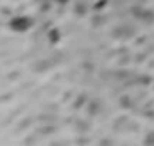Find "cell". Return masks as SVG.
Returning <instances> with one entry per match:
<instances>
[{
    "mask_svg": "<svg viewBox=\"0 0 154 146\" xmlns=\"http://www.w3.org/2000/svg\"><path fill=\"white\" fill-rule=\"evenodd\" d=\"M57 5H66V4H70V0H54Z\"/></svg>",
    "mask_w": 154,
    "mask_h": 146,
    "instance_id": "obj_3",
    "label": "cell"
},
{
    "mask_svg": "<svg viewBox=\"0 0 154 146\" xmlns=\"http://www.w3.org/2000/svg\"><path fill=\"white\" fill-rule=\"evenodd\" d=\"M61 37H63V34H61V31H59L57 27H52V29L48 31V34H47V39H48L50 45H57V43L61 41Z\"/></svg>",
    "mask_w": 154,
    "mask_h": 146,
    "instance_id": "obj_2",
    "label": "cell"
},
{
    "mask_svg": "<svg viewBox=\"0 0 154 146\" xmlns=\"http://www.w3.org/2000/svg\"><path fill=\"white\" fill-rule=\"evenodd\" d=\"M9 31L14 32V34H25L32 29L34 22L29 14H14L11 20H9Z\"/></svg>",
    "mask_w": 154,
    "mask_h": 146,
    "instance_id": "obj_1",
    "label": "cell"
}]
</instances>
